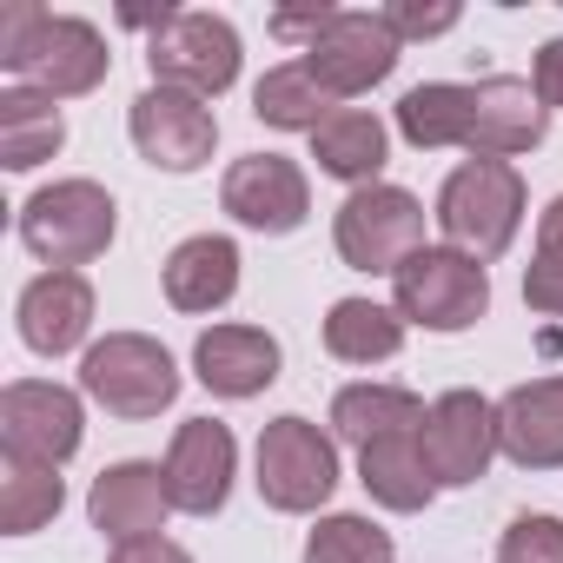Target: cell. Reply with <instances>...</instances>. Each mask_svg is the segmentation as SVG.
Returning <instances> with one entry per match:
<instances>
[{
    "instance_id": "obj_31",
    "label": "cell",
    "mask_w": 563,
    "mask_h": 563,
    "mask_svg": "<svg viewBox=\"0 0 563 563\" xmlns=\"http://www.w3.org/2000/svg\"><path fill=\"white\" fill-rule=\"evenodd\" d=\"M385 14V27L411 47V41H438V34H451L457 21H464V8L457 0H391V8H378Z\"/></svg>"
},
{
    "instance_id": "obj_30",
    "label": "cell",
    "mask_w": 563,
    "mask_h": 563,
    "mask_svg": "<svg viewBox=\"0 0 563 563\" xmlns=\"http://www.w3.org/2000/svg\"><path fill=\"white\" fill-rule=\"evenodd\" d=\"M497 563H563V517L517 510L497 537Z\"/></svg>"
},
{
    "instance_id": "obj_21",
    "label": "cell",
    "mask_w": 563,
    "mask_h": 563,
    "mask_svg": "<svg viewBox=\"0 0 563 563\" xmlns=\"http://www.w3.org/2000/svg\"><path fill=\"white\" fill-rule=\"evenodd\" d=\"M418 431H424V424H418ZM418 431H398V438H378V444L358 451V484H365V497H372L378 510L418 517V510H431V497L444 490L438 471H431V457H424V438H418Z\"/></svg>"
},
{
    "instance_id": "obj_23",
    "label": "cell",
    "mask_w": 563,
    "mask_h": 563,
    "mask_svg": "<svg viewBox=\"0 0 563 563\" xmlns=\"http://www.w3.org/2000/svg\"><path fill=\"white\" fill-rule=\"evenodd\" d=\"M424 411H431V405H424L411 385L365 378V385H345V391L332 398V438H339V444H352V451H365V444H378V438L418 431V424H424Z\"/></svg>"
},
{
    "instance_id": "obj_3",
    "label": "cell",
    "mask_w": 563,
    "mask_h": 563,
    "mask_svg": "<svg viewBox=\"0 0 563 563\" xmlns=\"http://www.w3.org/2000/svg\"><path fill=\"white\" fill-rule=\"evenodd\" d=\"M113 232H120V206L100 179H54V186L27 192V206H21V245L47 272H80V265L107 258Z\"/></svg>"
},
{
    "instance_id": "obj_22",
    "label": "cell",
    "mask_w": 563,
    "mask_h": 563,
    "mask_svg": "<svg viewBox=\"0 0 563 563\" xmlns=\"http://www.w3.org/2000/svg\"><path fill=\"white\" fill-rule=\"evenodd\" d=\"M312 159H319V173L325 179H339V186H378V173H385V159H391V126L372 113V107H339L319 133H312Z\"/></svg>"
},
{
    "instance_id": "obj_29",
    "label": "cell",
    "mask_w": 563,
    "mask_h": 563,
    "mask_svg": "<svg viewBox=\"0 0 563 563\" xmlns=\"http://www.w3.org/2000/svg\"><path fill=\"white\" fill-rule=\"evenodd\" d=\"M299 563H398V543H391L385 523H372L358 510H332V517L312 523Z\"/></svg>"
},
{
    "instance_id": "obj_6",
    "label": "cell",
    "mask_w": 563,
    "mask_h": 563,
    "mask_svg": "<svg viewBox=\"0 0 563 563\" xmlns=\"http://www.w3.org/2000/svg\"><path fill=\"white\" fill-rule=\"evenodd\" d=\"M239 60H245L239 27H232L225 14H206V8H173V14L146 34V74H153V87H179V93H192V100L232 93Z\"/></svg>"
},
{
    "instance_id": "obj_35",
    "label": "cell",
    "mask_w": 563,
    "mask_h": 563,
    "mask_svg": "<svg viewBox=\"0 0 563 563\" xmlns=\"http://www.w3.org/2000/svg\"><path fill=\"white\" fill-rule=\"evenodd\" d=\"M325 21H332V8H306V14H272V34L278 41H299V54L325 34Z\"/></svg>"
},
{
    "instance_id": "obj_12",
    "label": "cell",
    "mask_w": 563,
    "mask_h": 563,
    "mask_svg": "<svg viewBox=\"0 0 563 563\" xmlns=\"http://www.w3.org/2000/svg\"><path fill=\"white\" fill-rule=\"evenodd\" d=\"M126 133H133V146H140L146 166H159V173H199V166H212L219 113H212V100H192L179 87H146L126 107Z\"/></svg>"
},
{
    "instance_id": "obj_9",
    "label": "cell",
    "mask_w": 563,
    "mask_h": 563,
    "mask_svg": "<svg viewBox=\"0 0 563 563\" xmlns=\"http://www.w3.org/2000/svg\"><path fill=\"white\" fill-rule=\"evenodd\" d=\"M398 54H405V41L385 27V14H372V8H332L325 34H319L299 60H306V67L319 74V87L345 107V100L385 87V80L398 74Z\"/></svg>"
},
{
    "instance_id": "obj_13",
    "label": "cell",
    "mask_w": 563,
    "mask_h": 563,
    "mask_svg": "<svg viewBox=\"0 0 563 563\" xmlns=\"http://www.w3.org/2000/svg\"><path fill=\"white\" fill-rule=\"evenodd\" d=\"M418 438H424V457H431V471H438L444 490H471L504 457V444H497V405L484 391H464V385L444 391V398H431Z\"/></svg>"
},
{
    "instance_id": "obj_28",
    "label": "cell",
    "mask_w": 563,
    "mask_h": 563,
    "mask_svg": "<svg viewBox=\"0 0 563 563\" xmlns=\"http://www.w3.org/2000/svg\"><path fill=\"white\" fill-rule=\"evenodd\" d=\"M67 504V484L54 464H34V457H14L0 451V530L8 537H34L60 517Z\"/></svg>"
},
{
    "instance_id": "obj_10",
    "label": "cell",
    "mask_w": 563,
    "mask_h": 563,
    "mask_svg": "<svg viewBox=\"0 0 563 563\" xmlns=\"http://www.w3.org/2000/svg\"><path fill=\"white\" fill-rule=\"evenodd\" d=\"M80 444H87V391H67L54 378H14L0 391V451L60 471Z\"/></svg>"
},
{
    "instance_id": "obj_19",
    "label": "cell",
    "mask_w": 563,
    "mask_h": 563,
    "mask_svg": "<svg viewBox=\"0 0 563 563\" xmlns=\"http://www.w3.org/2000/svg\"><path fill=\"white\" fill-rule=\"evenodd\" d=\"M159 286H166V306H173V312H192V319L225 312V306L239 299V245H232L225 232H192V239H179V245L166 252V265H159Z\"/></svg>"
},
{
    "instance_id": "obj_16",
    "label": "cell",
    "mask_w": 563,
    "mask_h": 563,
    "mask_svg": "<svg viewBox=\"0 0 563 563\" xmlns=\"http://www.w3.org/2000/svg\"><path fill=\"white\" fill-rule=\"evenodd\" d=\"M87 517L107 543H140V537H166L173 517V490H166V464L153 457H120L93 477L87 490Z\"/></svg>"
},
{
    "instance_id": "obj_34",
    "label": "cell",
    "mask_w": 563,
    "mask_h": 563,
    "mask_svg": "<svg viewBox=\"0 0 563 563\" xmlns=\"http://www.w3.org/2000/svg\"><path fill=\"white\" fill-rule=\"evenodd\" d=\"M107 563H192V550L173 537H140V543H113Z\"/></svg>"
},
{
    "instance_id": "obj_24",
    "label": "cell",
    "mask_w": 563,
    "mask_h": 563,
    "mask_svg": "<svg viewBox=\"0 0 563 563\" xmlns=\"http://www.w3.org/2000/svg\"><path fill=\"white\" fill-rule=\"evenodd\" d=\"M60 146H67L60 100H47L34 87H8V93H0V166H8V173H34Z\"/></svg>"
},
{
    "instance_id": "obj_25",
    "label": "cell",
    "mask_w": 563,
    "mask_h": 563,
    "mask_svg": "<svg viewBox=\"0 0 563 563\" xmlns=\"http://www.w3.org/2000/svg\"><path fill=\"white\" fill-rule=\"evenodd\" d=\"M471 113H477V87L464 80H424L398 100V140L418 153H444L471 140Z\"/></svg>"
},
{
    "instance_id": "obj_17",
    "label": "cell",
    "mask_w": 563,
    "mask_h": 563,
    "mask_svg": "<svg viewBox=\"0 0 563 563\" xmlns=\"http://www.w3.org/2000/svg\"><path fill=\"white\" fill-rule=\"evenodd\" d=\"M278 365H286V352H278V339L265 325H206L192 339V378L212 391V398H258L278 385Z\"/></svg>"
},
{
    "instance_id": "obj_36",
    "label": "cell",
    "mask_w": 563,
    "mask_h": 563,
    "mask_svg": "<svg viewBox=\"0 0 563 563\" xmlns=\"http://www.w3.org/2000/svg\"><path fill=\"white\" fill-rule=\"evenodd\" d=\"M537 265H563V192L537 212Z\"/></svg>"
},
{
    "instance_id": "obj_15",
    "label": "cell",
    "mask_w": 563,
    "mask_h": 563,
    "mask_svg": "<svg viewBox=\"0 0 563 563\" xmlns=\"http://www.w3.org/2000/svg\"><path fill=\"white\" fill-rule=\"evenodd\" d=\"M239 477V438L219 418H186L166 444V490L186 517H219Z\"/></svg>"
},
{
    "instance_id": "obj_4",
    "label": "cell",
    "mask_w": 563,
    "mask_h": 563,
    "mask_svg": "<svg viewBox=\"0 0 563 563\" xmlns=\"http://www.w3.org/2000/svg\"><path fill=\"white\" fill-rule=\"evenodd\" d=\"M252 484H258V497L278 517H312V510H325L332 490H339V438L319 431L299 411L272 418L258 431V451H252Z\"/></svg>"
},
{
    "instance_id": "obj_18",
    "label": "cell",
    "mask_w": 563,
    "mask_h": 563,
    "mask_svg": "<svg viewBox=\"0 0 563 563\" xmlns=\"http://www.w3.org/2000/svg\"><path fill=\"white\" fill-rule=\"evenodd\" d=\"M543 133H550V107L537 100L530 80H517V74L477 80V113H471V140H464L471 159H517V153H537Z\"/></svg>"
},
{
    "instance_id": "obj_8",
    "label": "cell",
    "mask_w": 563,
    "mask_h": 563,
    "mask_svg": "<svg viewBox=\"0 0 563 563\" xmlns=\"http://www.w3.org/2000/svg\"><path fill=\"white\" fill-rule=\"evenodd\" d=\"M332 245L352 272H372V278L385 272L391 278L411 252H424V199L391 186V179L358 186V192H345V206L332 219Z\"/></svg>"
},
{
    "instance_id": "obj_32",
    "label": "cell",
    "mask_w": 563,
    "mask_h": 563,
    "mask_svg": "<svg viewBox=\"0 0 563 563\" xmlns=\"http://www.w3.org/2000/svg\"><path fill=\"white\" fill-rule=\"evenodd\" d=\"M523 306L543 312V319H563V265H537L530 258V272H523Z\"/></svg>"
},
{
    "instance_id": "obj_5",
    "label": "cell",
    "mask_w": 563,
    "mask_h": 563,
    "mask_svg": "<svg viewBox=\"0 0 563 563\" xmlns=\"http://www.w3.org/2000/svg\"><path fill=\"white\" fill-rule=\"evenodd\" d=\"M80 391L100 411H113L126 424H146V418L173 411L179 365H173V352L153 332H107V339H93L80 352Z\"/></svg>"
},
{
    "instance_id": "obj_20",
    "label": "cell",
    "mask_w": 563,
    "mask_h": 563,
    "mask_svg": "<svg viewBox=\"0 0 563 563\" xmlns=\"http://www.w3.org/2000/svg\"><path fill=\"white\" fill-rule=\"evenodd\" d=\"M497 444L517 471H563V378H530L497 398Z\"/></svg>"
},
{
    "instance_id": "obj_1",
    "label": "cell",
    "mask_w": 563,
    "mask_h": 563,
    "mask_svg": "<svg viewBox=\"0 0 563 563\" xmlns=\"http://www.w3.org/2000/svg\"><path fill=\"white\" fill-rule=\"evenodd\" d=\"M0 74L47 100H87L113 74V47L87 14H54L41 0L0 8Z\"/></svg>"
},
{
    "instance_id": "obj_2",
    "label": "cell",
    "mask_w": 563,
    "mask_h": 563,
    "mask_svg": "<svg viewBox=\"0 0 563 563\" xmlns=\"http://www.w3.org/2000/svg\"><path fill=\"white\" fill-rule=\"evenodd\" d=\"M431 219H438V232H444L451 252L490 265L523 232V173L510 159H464V166L444 173Z\"/></svg>"
},
{
    "instance_id": "obj_27",
    "label": "cell",
    "mask_w": 563,
    "mask_h": 563,
    "mask_svg": "<svg viewBox=\"0 0 563 563\" xmlns=\"http://www.w3.org/2000/svg\"><path fill=\"white\" fill-rule=\"evenodd\" d=\"M405 319L398 306H378V299H332L325 312V352L339 365H385L405 352Z\"/></svg>"
},
{
    "instance_id": "obj_7",
    "label": "cell",
    "mask_w": 563,
    "mask_h": 563,
    "mask_svg": "<svg viewBox=\"0 0 563 563\" xmlns=\"http://www.w3.org/2000/svg\"><path fill=\"white\" fill-rule=\"evenodd\" d=\"M391 306L418 332H438V339L471 332L490 312V272L451 245H424L391 272Z\"/></svg>"
},
{
    "instance_id": "obj_14",
    "label": "cell",
    "mask_w": 563,
    "mask_h": 563,
    "mask_svg": "<svg viewBox=\"0 0 563 563\" xmlns=\"http://www.w3.org/2000/svg\"><path fill=\"white\" fill-rule=\"evenodd\" d=\"M93 319H100V299H93L87 272H41L14 299V325H21V345L34 358L87 352L93 345Z\"/></svg>"
},
{
    "instance_id": "obj_33",
    "label": "cell",
    "mask_w": 563,
    "mask_h": 563,
    "mask_svg": "<svg viewBox=\"0 0 563 563\" xmlns=\"http://www.w3.org/2000/svg\"><path fill=\"white\" fill-rule=\"evenodd\" d=\"M530 87H537V100H543L550 113H563V34L537 47V60H530Z\"/></svg>"
},
{
    "instance_id": "obj_26",
    "label": "cell",
    "mask_w": 563,
    "mask_h": 563,
    "mask_svg": "<svg viewBox=\"0 0 563 563\" xmlns=\"http://www.w3.org/2000/svg\"><path fill=\"white\" fill-rule=\"evenodd\" d=\"M252 113H258L272 133H319V126L339 113V100L319 87V74H312L306 60H278V67L258 74V87H252Z\"/></svg>"
},
{
    "instance_id": "obj_11",
    "label": "cell",
    "mask_w": 563,
    "mask_h": 563,
    "mask_svg": "<svg viewBox=\"0 0 563 563\" xmlns=\"http://www.w3.org/2000/svg\"><path fill=\"white\" fill-rule=\"evenodd\" d=\"M219 206L232 212V225L265 232V239H286L312 219V179L299 159L286 153H245L225 166L219 179Z\"/></svg>"
}]
</instances>
